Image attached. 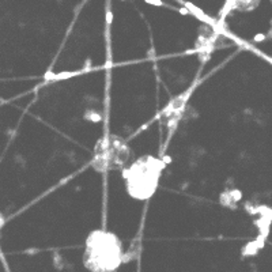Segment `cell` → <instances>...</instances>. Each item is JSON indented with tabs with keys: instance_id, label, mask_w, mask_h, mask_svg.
Segmentation results:
<instances>
[{
	"instance_id": "6da1fadb",
	"label": "cell",
	"mask_w": 272,
	"mask_h": 272,
	"mask_svg": "<svg viewBox=\"0 0 272 272\" xmlns=\"http://www.w3.org/2000/svg\"><path fill=\"white\" fill-rule=\"evenodd\" d=\"M165 161L154 155H143L123 169L127 193L139 201H147L158 189Z\"/></svg>"
},
{
	"instance_id": "7a4b0ae2",
	"label": "cell",
	"mask_w": 272,
	"mask_h": 272,
	"mask_svg": "<svg viewBox=\"0 0 272 272\" xmlns=\"http://www.w3.org/2000/svg\"><path fill=\"white\" fill-rule=\"evenodd\" d=\"M123 261V246L117 235L94 230L86 240L83 264L91 272H114Z\"/></svg>"
},
{
	"instance_id": "3957f363",
	"label": "cell",
	"mask_w": 272,
	"mask_h": 272,
	"mask_svg": "<svg viewBox=\"0 0 272 272\" xmlns=\"http://www.w3.org/2000/svg\"><path fill=\"white\" fill-rule=\"evenodd\" d=\"M128 147L117 137H110L104 142L102 147L97 149L94 166L102 170H110L113 167L123 166L128 159Z\"/></svg>"
}]
</instances>
